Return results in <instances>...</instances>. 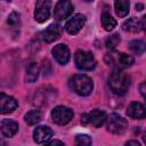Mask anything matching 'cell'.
Instances as JSON below:
<instances>
[{
    "label": "cell",
    "mask_w": 146,
    "mask_h": 146,
    "mask_svg": "<svg viewBox=\"0 0 146 146\" xmlns=\"http://www.w3.org/2000/svg\"><path fill=\"white\" fill-rule=\"evenodd\" d=\"M7 1H10V0H7Z\"/></svg>",
    "instance_id": "4dcf8cb0"
},
{
    "label": "cell",
    "mask_w": 146,
    "mask_h": 146,
    "mask_svg": "<svg viewBox=\"0 0 146 146\" xmlns=\"http://www.w3.org/2000/svg\"><path fill=\"white\" fill-rule=\"evenodd\" d=\"M73 13V5L70 0H59L54 9V17L56 21H63Z\"/></svg>",
    "instance_id": "30bf717a"
},
{
    "label": "cell",
    "mask_w": 146,
    "mask_h": 146,
    "mask_svg": "<svg viewBox=\"0 0 146 146\" xmlns=\"http://www.w3.org/2000/svg\"><path fill=\"white\" fill-rule=\"evenodd\" d=\"M0 131L5 137L10 138V137L15 136L16 132L18 131V123L14 120L5 119L0 123Z\"/></svg>",
    "instance_id": "2e32d148"
},
{
    "label": "cell",
    "mask_w": 146,
    "mask_h": 146,
    "mask_svg": "<svg viewBox=\"0 0 146 146\" xmlns=\"http://www.w3.org/2000/svg\"><path fill=\"white\" fill-rule=\"evenodd\" d=\"M41 117H42V115H41V112L39 110H32V111L27 112L24 116L25 122L29 125H34V124L39 123L41 121Z\"/></svg>",
    "instance_id": "44dd1931"
},
{
    "label": "cell",
    "mask_w": 146,
    "mask_h": 146,
    "mask_svg": "<svg viewBox=\"0 0 146 146\" xmlns=\"http://www.w3.org/2000/svg\"><path fill=\"white\" fill-rule=\"evenodd\" d=\"M111 90L119 96L124 95L130 87V78L122 70H115L108 79Z\"/></svg>",
    "instance_id": "6da1fadb"
},
{
    "label": "cell",
    "mask_w": 146,
    "mask_h": 146,
    "mask_svg": "<svg viewBox=\"0 0 146 146\" xmlns=\"http://www.w3.org/2000/svg\"><path fill=\"white\" fill-rule=\"evenodd\" d=\"M60 35H62V27L58 24H50L41 33L43 41H46L47 43L56 41Z\"/></svg>",
    "instance_id": "4fadbf2b"
},
{
    "label": "cell",
    "mask_w": 146,
    "mask_h": 146,
    "mask_svg": "<svg viewBox=\"0 0 146 146\" xmlns=\"http://www.w3.org/2000/svg\"><path fill=\"white\" fill-rule=\"evenodd\" d=\"M74 62H75L76 67L82 71H91L96 66L95 56L90 51L78 50L74 55Z\"/></svg>",
    "instance_id": "5b68a950"
},
{
    "label": "cell",
    "mask_w": 146,
    "mask_h": 146,
    "mask_svg": "<svg viewBox=\"0 0 146 146\" xmlns=\"http://www.w3.org/2000/svg\"><path fill=\"white\" fill-rule=\"evenodd\" d=\"M84 1H87V2H90V1H92V0H84Z\"/></svg>",
    "instance_id": "f546056e"
},
{
    "label": "cell",
    "mask_w": 146,
    "mask_h": 146,
    "mask_svg": "<svg viewBox=\"0 0 146 146\" xmlns=\"http://www.w3.org/2000/svg\"><path fill=\"white\" fill-rule=\"evenodd\" d=\"M119 43H120V35L117 33H114V34L110 35L106 39V42H105V44L108 49H114Z\"/></svg>",
    "instance_id": "cb8c5ba5"
},
{
    "label": "cell",
    "mask_w": 146,
    "mask_h": 146,
    "mask_svg": "<svg viewBox=\"0 0 146 146\" xmlns=\"http://www.w3.org/2000/svg\"><path fill=\"white\" fill-rule=\"evenodd\" d=\"M105 63L110 66L115 67V70H122L131 66L133 64V57L130 55H127L124 52L119 51H112L105 55L104 57Z\"/></svg>",
    "instance_id": "3957f363"
},
{
    "label": "cell",
    "mask_w": 146,
    "mask_h": 146,
    "mask_svg": "<svg viewBox=\"0 0 146 146\" xmlns=\"http://www.w3.org/2000/svg\"><path fill=\"white\" fill-rule=\"evenodd\" d=\"M127 114L132 117V119H137V120H141L145 117V107L141 103L138 102H132L127 110Z\"/></svg>",
    "instance_id": "e0dca14e"
},
{
    "label": "cell",
    "mask_w": 146,
    "mask_h": 146,
    "mask_svg": "<svg viewBox=\"0 0 146 146\" xmlns=\"http://www.w3.org/2000/svg\"><path fill=\"white\" fill-rule=\"evenodd\" d=\"M100 19H102V25H103V27H104L106 31H112V30L116 26V21L112 17V15H111L110 13L104 11V13L102 14Z\"/></svg>",
    "instance_id": "ffe728a7"
},
{
    "label": "cell",
    "mask_w": 146,
    "mask_h": 146,
    "mask_svg": "<svg viewBox=\"0 0 146 146\" xmlns=\"http://www.w3.org/2000/svg\"><path fill=\"white\" fill-rule=\"evenodd\" d=\"M17 107H18V102L13 96L0 92V113L1 114L13 113Z\"/></svg>",
    "instance_id": "8fae6325"
},
{
    "label": "cell",
    "mask_w": 146,
    "mask_h": 146,
    "mask_svg": "<svg viewBox=\"0 0 146 146\" xmlns=\"http://www.w3.org/2000/svg\"><path fill=\"white\" fill-rule=\"evenodd\" d=\"M139 89H140V94L143 97H145V82H141V84L139 86Z\"/></svg>",
    "instance_id": "4316f807"
},
{
    "label": "cell",
    "mask_w": 146,
    "mask_h": 146,
    "mask_svg": "<svg viewBox=\"0 0 146 146\" xmlns=\"http://www.w3.org/2000/svg\"><path fill=\"white\" fill-rule=\"evenodd\" d=\"M7 23H8V25L11 29H19V25H21V15L18 13H16V11L10 13V15L8 16Z\"/></svg>",
    "instance_id": "603a6c76"
},
{
    "label": "cell",
    "mask_w": 146,
    "mask_h": 146,
    "mask_svg": "<svg viewBox=\"0 0 146 146\" xmlns=\"http://www.w3.org/2000/svg\"><path fill=\"white\" fill-rule=\"evenodd\" d=\"M39 76V66L36 63H30L29 66L26 67V74H25V80L29 83H33L36 81Z\"/></svg>",
    "instance_id": "d6986e66"
},
{
    "label": "cell",
    "mask_w": 146,
    "mask_h": 146,
    "mask_svg": "<svg viewBox=\"0 0 146 146\" xmlns=\"http://www.w3.org/2000/svg\"><path fill=\"white\" fill-rule=\"evenodd\" d=\"M145 42L143 40H132L130 43H129V49L133 52V54H137V55H141L144 51H145Z\"/></svg>",
    "instance_id": "7402d4cb"
},
{
    "label": "cell",
    "mask_w": 146,
    "mask_h": 146,
    "mask_svg": "<svg viewBox=\"0 0 146 146\" xmlns=\"http://www.w3.org/2000/svg\"><path fill=\"white\" fill-rule=\"evenodd\" d=\"M51 119L55 123L59 125L67 124L73 119V111L66 106H56L51 111Z\"/></svg>",
    "instance_id": "52a82bcc"
},
{
    "label": "cell",
    "mask_w": 146,
    "mask_h": 146,
    "mask_svg": "<svg viewBox=\"0 0 146 146\" xmlns=\"http://www.w3.org/2000/svg\"><path fill=\"white\" fill-rule=\"evenodd\" d=\"M136 8H138V10H141V8H143V5H138V6H136Z\"/></svg>",
    "instance_id": "f1b7e54d"
},
{
    "label": "cell",
    "mask_w": 146,
    "mask_h": 146,
    "mask_svg": "<svg viewBox=\"0 0 146 146\" xmlns=\"http://www.w3.org/2000/svg\"><path fill=\"white\" fill-rule=\"evenodd\" d=\"M51 0H36L34 9V19L39 23L46 22L50 16Z\"/></svg>",
    "instance_id": "ba28073f"
},
{
    "label": "cell",
    "mask_w": 146,
    "mask_h": 146,
    "mask_svg": "<svg viewBox=\"0 0 146 146\" xmlns=\"http://www.w3.org/2000/svg\"><path fill=\"white\" fill-rule=\"evenodd\" d=\"M106 120V113L100 110H92L89 113H84L81 116V123L83 125H91L99 128Z\"/></svg>",
    "instance_id": "8992f818"
},
{
    "label": "cell",
    "mask_w": 146,
    "mask_h": 146,
    "mask_svg": "<svg viewBox=\"0 0 146 146\" xmlns=\"http://www.w3.org/2000/svg\"><path fill=\"white\" fill-rule=\"evenodd\" d=\"M86 22H87V18L83 14H75L66 22L65 30L67 33L74 35L82 30V27L86 25Z\"/></svg>",
    "instance_id": "9c48e42d"
},
{
    "label": "cell",
    "mask_w": 146,
    "mask_h": 146,
    "mask_svg": "<svg viewBox=\"0 0 146 146\" xmlns=\"http://www.w3.org/2000/svg\"><path fill=\"white\" fill-rule=\"evenodd\" d=\"M105 121H106L107 131H110L114 135H122L128 129L127 120L116 113H112L108 116H106Z\"/></svg>",
    "instance_id": "277c9868"
},
{
    "label": "cell",
    "mask_w": 146,
    "mask_h": 146,
    "mask_svg": "<svg viewBox=\"0 0 146 146\" xmlns=\"http://www.w3.org/2000/svg\"><path fill=\"white\" fill-rule=\"evenodd\" d=\"M52 136V130L47 125H39L33 131V139L38 144L47 143Z\"/></svg>",
    "instance_id": "9a60e30c"
},
{
    "label": "cell",
    "mask_w": 146,
    "mask_h": 146,
    "mask_svg": "<svg viewBox=\"0 0 146 146\" xmlns=\"http://www.w3.org/2000/svg\"><path fill=\"white\" fill-rule=\"evenodd\" d=\"M51 54L54 56V58L56 59L57 63H59L60 65H65L68 63L71 54H70V49L66 44L64 43H59L56 44L52 49H51Z\"/></svg>",
    "instance_id": "7c38bea8"
},
{
    "label": "cell",
    "mask_w": 146,
    "mask_h": 146,
    "mask_svg": "<svg viewBox=\"0 0 146 146\" xmlns=\"http://www.w3.org/2000/svg\"><path fill=\"white\" fill-rule=\"evenodd\" d=\"M115 13L119 17H124L129 13L130 8V0H115L114 2Z\"/></svg>",
    "instance_id": "ac0fdd59"
},
{
    "label": "cell",
    "mask_w": 146,
    "mask_h": 146,
    "mask_svg": "<svg viewBox=\"0 0 146 146\" xmlns=\"http://www.w3.org/2000/svg\"><path fill=\"white\" fill-rule=\"evenodd\" d=\"M47 144H48V145H64V143L60 141V140H50V141L48 140Z\"/></svg>",
    "instance_id": "484cf974"
},
{
    "label": "cell",
    "mask_w": 146,
    "mask_h": 146,
    "mask_svg": "<svg viewBox=\"0 0 146 146\" xmlns=\"http://www.w3.org/2000/svg\"><path fill=\"white\" fill-rule=\"evenodd\" d=\"M75 143L76 145H91V138L88 135H78Z\"/></svg>",
    "instance_id": "d4e9b609"
},
{
    "label": "cell",
    "mask_w": 146,
    "mask_h": 146,
    "mask_svg": "<svg viewBox=\"0 0 146 146\" xmlns=\"http://www.w3.org/2000/svg\"><path fill=\"white\" fill-rule=\"evenodd\" d=\"M125 145H136V146H139V143L136 141V140H130V141H127Z\"/></svg>",
    "instance_id": "83f0119b"
},
{
    "label": "cell",
    "mask_w": 146,
    "mask_h": 146,
    "mask_svg": "<svg viewBox=\"0 0 146 146\" xmlns=\"http://www.w3.org/2000/svg\"><path fill=\"white\" fill-rule=\"evenodd\" d=\"M122 29L128 32L137 33L145 29V16H143L140 19L136 17H131L128 21H125L122 25Z\"/></svg>",
    "instance_id": "5bb4252c"
},
{
    "label": "cell",
    "mask_w": 146,
    "mask_h": 146,
    "mask_svg": "<svg viewBox=\"0 0 146 146\" xmlns=\"http://www.w3.org/2000/svg\"><path fill=\"white\" fill-rule=\"evenodd\" d=\"M70 87L75 94L80 96H88L94 89V82L91 78L86 74H76L70 79Z\"/></svg>",
    "instance_id": "7a4b0ae2"
}]
</instances>
